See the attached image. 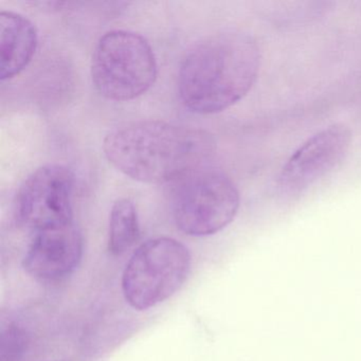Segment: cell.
<instances>
[{"label":"cell","mask_w":361,"mask_h":361,"mask_svg":"<svg viewBox=\"0 0 361 361\" xmlns=\"http://www.w3.org/2000/svg\"><path fill=\"white\" fill-rule=\"evenodd\" d=\"M3 346H1V360L18 361L26 348V333L16 323H9L3 327Z\"/></svg>","instance_id":"obj_11"},{"label":"cell","mask_w":361,"mask_h":361,"mask_svg":"<svg viewBox=\"0 0 361 361\" xmlns=\"http://www.w3.org/2000/svg\"><path fill=\"white\" fill-rule=\"evenodd\" d=\"M83 257V238L75 224L37 232L23 259L27 274L54 283L71 276Z\"/></svg>","instance_id":"obj_8"},{"label":"cell","mask_w":361,"mask_h":361,"mask_svg":"<svg viewBox=\"0 0 361 361\" xmlns=\"http://www.w3.org/2000/svg\"><path fill=\"white\" fill-rule=\"evenodd\" d=\"M350 126L335 123L323 128L302 143L279 175V193L295 197L329 176L343 162L352 145Z\"/></svg>","instance_id":"obj_7"},{"label":"cell","mask_w":361,"mask_h":361,"mask_svg":"<svg viewBox=\"0 0 361 361\" xmlns=\"http://www.w3.org/2000/svg\"><path fill=\"white\" fill-rule=\"evenodd\" d=\"M261 50L251 35L226 31L207 37L183 59L179 96L202 115L221 113L240 102L257 82Z\"/></svg>","instance_id":"obj_2"},{"label":"cell","mask_w":361,"mask_h":361,"mask_svg":"<svg viewBox=\"0 0 361 361\" xmlns=\"http://www.w3.org/2000/svg\"><path fill=\"white\" fill-rule=\"evenodd\" d=\"M191 270L187 247L171 238H151L141 244L122 274L124 299L137 310H147L168 300L183 286Z\"/></svg>","instance_id":"obj_4"},{"label":"cell","mask_w":361,"mask_h":361,"mask_svg":"<svg viewBox=\"0 0 361 361\" xmlns=\"http://www.w3.org/2000/svg\"><path fill=\"white\" fill-rule=\"evenodd\" d=\"M157 60L149 42L138 33L113 30L99 39L92 59V79L104 98L126 102L155 83Z\"/></svg>","instance_id":"obj_3"},{"label":"cell","mask_w":361,"mask_h":361,"mask_svg":"<svg viewBox=\"0 0 361 361\" xmlns=\"http://www.w3.org/2000/svg\"><path fill=\"white\" fill-rule=\"evenodd\" d=\"M37 32L35 25L12 11L0 13V78L12 79L20 75L35 56Z\"/></svg>","instance_id":"obj_9"},{"label":"cell","mask_w":361,"mask_h":361,"mask_svg":"<svg viewBox=\"0 0 361 361\" xmlns=\"http://www.w3.org/2000/svg\"><path fill=\"white\" fill-rule=\"evenodd\" d=\"M75 183L73 171L62 164L37 169L16 194V223L35 234L73 224Z\"/></svg>","instance_id":"obj_6"},{"label":"cell","mask_w":361,"mask_h":361,"mask_svg":"<svg viewBox=\"0 0 361 361\" xmlns=\"http://www.w3.org/2000/svg\"><path fill=\"white\" fill-rule=\"evenodd\" d=\"M103 151L134 180L166 183L206 168L216 154V142L206 130L154 120L116 128L105 137Z\"/></svg>","instance_id":"obj_1"},{"label":"cell","mask_w":361,"mask_h":361,"mask_svg":"<svg viewBox=\"0 0 361 361\" xmlns=\"http://www.w3.org/2000/svg\"><path fill=\"white\" fill-rule=\"evenodd\" d=\"M240 204V192L231 178L204 168L179 181L173 215L183 233L208 236L227 227L238 214Z\"/></svg>","instance_id":"obj_5"},{"label":"cell","mask_w":361,"mask_h":361,"mask_svg":"<svg viewBox=\"0 0 361 361\" xmlns=\"http://www.w3.org/2000/svg\"><path fill=\"white\" fill-rule=\"evenodd\" d=\"M140 238L138 212L134 202L128 198L118 200L109 215V250L120 257L130 250Z\"/></svg>","instance_id":"obj_10"}]
</instances>
